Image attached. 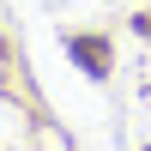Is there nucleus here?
<instances>
[{
    "label": "nucleus",
    "instance_id": "obj_1",
    "mask_svg": "<svg viewBox=\"0 0 151 151\" xmlns=\"http://www.w3.org/2000/svg\"><path fill=\"white\" fill-rule=\"evenodd\" d=\"M67 48L85 60V73H103V48H97V42H85V36H79V42H67Z\"/></svg>",
    "mask_w": 151,
    "mask_h": 151
},
{
    "label": "nucleus",
    "instance_id": "obj_2",
    "mask_svg": "<svg viewBox=\"0 0 151 151\" xmlns=\"http://www.w3.org/2000/svg\"><path fill=\"white\" fill-rule=\"evenodd\" d=\"M139 30H145V36H151V18H139Z\"/></svg>",
    "mask_w": 151,
    "mask_h": 151
}]
</instances>
